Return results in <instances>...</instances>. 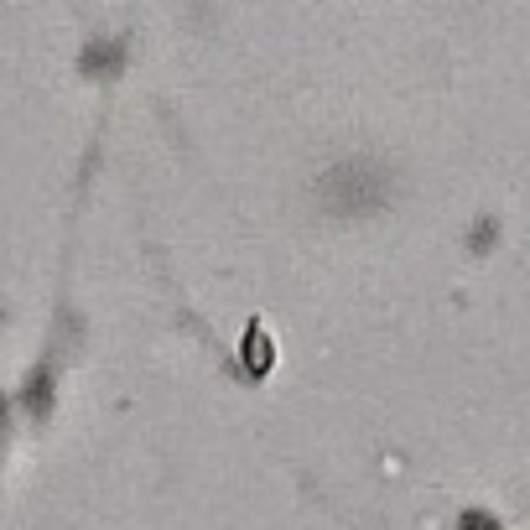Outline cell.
<instances>
[{
    "label": "cell",
    "instance_id": "cell-1",
    "mask_svg": "<svg viewBox=\"0 0 530 530\" xmlns=\"http://www.w3.org/2000/svg\"><path fill=\"white\" fill-rule=\"evenodd\" d=\"M463 530H499L488 515H463Z\"/></svg>",
    "mask_w": 530,
    "mask_h": 530
}]
</instances>
